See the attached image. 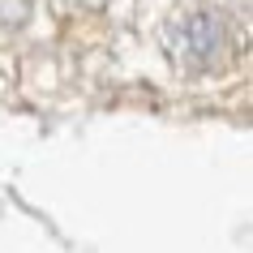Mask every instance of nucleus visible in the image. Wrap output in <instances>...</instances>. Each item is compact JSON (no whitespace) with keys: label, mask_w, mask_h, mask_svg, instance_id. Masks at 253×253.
Masks as SVG:
<instances>
[{"label":"nucleus","mask_w":253,"mask_h":253,"mask_svg":"<svg viewBox=\"0 0 253 253\" xmlns=\"http://www.w3.org/2000/svg\"><path fill=\"white\" fill-rule=\"evenodd\" d=\"M163 47L176 69L185 73H211L232 56V22L214 9H189V13L168 17L163 26Z\"/></svg>","instance_id":"f257e3e1"}]
</instances>
